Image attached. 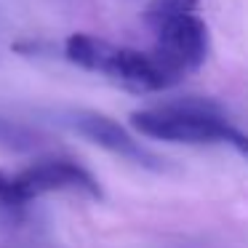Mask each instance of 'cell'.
Returning <instances> with one entry per match:
<instances>
[{
  "mask_svg": "<svg viewBox=\"0 0 248 248\" xmlns=\"http://www.w3.org/2000/svg\"><path fill=\"white\" fill-rule=\"evenodd\" d=\"M64 56L80 70L99 72L134 93H155L173 86V80L166 75V70L157 64L152 54L115 46L96 35H70L64 43Z\"/></svg>",
  "mask_w": 248,
  "mask_h": 248,
  "instance_id": "6da1fadb",
  "label": "cell"
},
{
  "mask_svg": "<svg viewBox=\"0 0 248 248\" xmlns=\"http://www.w3.org/2000/svg\"><path fill=\"white\" fill-rule=\"evenodd\" d=\"M131 128L141 136L171 144H219L230 139L235 125L216 104L205 99H179L131 115Z\"/></svg>",
  "mask_w": 248,
  "mask_h": 248,
  "instance_id": "7a4b0ae2",
  "label": "cell"
},
{
  "mask_svg": "<svg viewBox=\"0 0 248 248\" xmlns=\"http://www.w3.org/2000/svg\"><path fill=\"white\" fill-rule=\"evenodd\" d=\"M83 192L88 198H102L99 182L67 157H43L19 171H0V205L24 208L46 192Z\"/></svg>",
  "mask_w": 248,
  "mask_h": 248,
  "instance_id": "3957f363",
  "label": "cell"
},
{
  "mask_svg": "<svg viewBox=\"0 0 248 248\" xmlns=\"http://www.w3.org/2000/svg\"><path fill=\"white\" fill-rule=\"evenodd\" d=\"M152 32H155V48L150 54L166 70L173 86L187 75L198 72L208 59L211 32L205 19L198 11L160 19L152 24Z\"/></svg>",
  "mask_w": 248,
  "mask_h": 248,
  "instance_id": "277c9868",
  "label": "cell"
},
{
  "mask_svg": "<svg viewBox=\"0 0 248 248\" xmlns=\"http://www.w3.org/2000/svg\"><path fill=\"white\" fill-rule=\"evenodd\" d=\"M64 120L75 134H80L83 139H88L91 144L112 152V155H120V157H125V160L139 163V166H144V168L160 166L152 152H147L118 120L107 118V115L91 112V109H75V112H70Z\"/></svg>",
  "mask_w": 248,
  "mask_h": 248,
  "instance_id": "5b68a950",
  "label": "cell"
},
{
  "mask_svg": "<svg viewBox=\"0 0 248 248\" xmlns=\"http://www.w3.org/2000/svg\"><path fill=\"white\" fill-rule=\"evenodd\" d=\"M200 0H152L144 11V19L147 24H155L160 19H168V16H176V14H192L198 11Z\"/></svg>",
  "mask_w": 248,
  "mask_h": 248,
  "instance_id": "8992f818",
  "label": "cell"
},
{
  "mask_svg": "<svg viewBox=\"0 0 248 248\" xmlns=\"http://www.w3.org/2000/svg\"><path fill=\"white\" fill-rule=\"evenodd\" d=\"M0 141L8 144V147H16V150H27V147L35 144V139H32L30 131L16 128V125H11L8 120H3V118H0Z\"/></svg>",
  "mask_w": 248,
  "mask_h": 248,
  "instance_id": "52a82bcc",
  "label": "cell"
},
{
  "mask_svg": "<svg viewBox=\"0 0 248 248\" xmlns=\"http://www.w3.org/2000/svg\"><path fill=\"white\" fill-rule=\"evenodd\" d=\"M227 144H232L237 152H240L243 157H248V136L243 134V131H237V128H232L230 131V139H227Z\"/></svg>",
  "mask_w": 248,
  "mask_h": 248,
  "instance_id": "ba28073f",
  "label": "cell"
}]
</instances>
